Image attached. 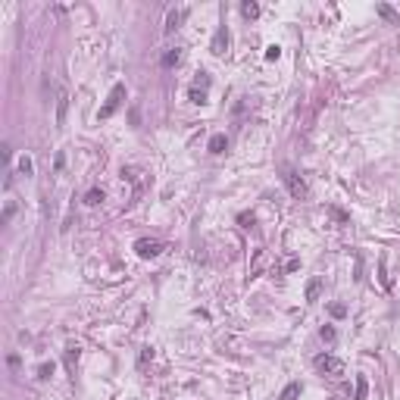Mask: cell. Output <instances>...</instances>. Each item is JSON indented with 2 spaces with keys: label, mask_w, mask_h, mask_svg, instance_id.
I'll use <instances>...</instances> for the list:
<instances>
[{
  "label": "cell",
  "mask_w": 400,
  "mask_h": 400,
  "mask_svg": "<svg viewBox=\"0 0 400 400\" xmlns=\"http://www.w3.org/2000/svg\"><path fill=\"white\" fill-rule=\"evenodd\" d=\"M185 16H188V10H169V16H166V25H163V31H166V35H172V31H178V28H182Z\"/></svg>",
  "instance_id": "6"
},
{
  "label": "cell",
  "mask_w": 400,
  "mask_h": 400,
  "mask_svg": "<svg viewBox=\"0 0 400 400\" xmlns=\"http://www.w3.org/2000/svg\"><path fill=\"white\" fill-rule=\"evenodd\" d=\"M366 394H369V381H366L363 375H356V391H353V400H366Z\"/></svg>",
  "instance_id": "14"
},
{
  "label": "cell",
  "mask_w": 400,
  "mask_h": 400,
  "mask_svg": "<svg viewBox=\"0 0 400 400\" xmlns=\"http://www.w3.org/2000/svg\"><path fill=\"white\" fill-rule=\"evenodd\" d=\"M225 147H228V138H225V134H213L210 144H207L210 153H225Z\"/></svg>",
  "instance_id": "9"
},
{
  "label": "cell",
  "mask_w": 400,
  "mask_h": 400,
  "mask_svg": "<svg viewBox=\"0 0 400 400\" xmlns=\"http://www.w3.org/2000/svg\"><path fill=\"white\" fill-rule=\"evenodd\" d=\"M129 100V88H125L122 81H116L113 88H109V94H107V104L97 109V119H109V116H116V109Z\"/></svg>",
  "instance_id": "1"
},
{
  "label": "cell",
  "mask_w": 400,
  "mask_h": 400,
  "mask_svg": "<svg viewBox=\"0 0 400 400\" xmlns=\"http://www.w3.org/2000/svg\"><path fill=\"white\" fill-rule=\"evenodd\" d=\"M19 172H22V175H31V172H35V163H31V157H19Z\"/></svg>",
  "instance_id": "20"
},
{
  "label": "cell",
  "mask_w": 400,
  "mask_h": 400,
  "mask_svg": "<svg viewBox=\"0 0 400 400\" xmlns=\"http://www.w3.org/2000/svg\"><path fill=\"white\" fill-rule=\"evenodd\" d=\"M300 381H291V385H288L285 391H282V394H278V400H297V397H300Z\"/></svg>",
  "instance_id": "12"
},
{
  "label": "cell",
  "mask_w": 400,
  "mask_h": 400,
  "mask_svg": "<svg viewBox=\"0 0 400 400\" xmlns=\"http://www.w3.org/2000/svg\"><path fill=\"white\" fill-rule=\"evenodd\" d=\"M375 10H378V16H381V19H388L391 25H400V16H397L394 10H391V6H388V3H378V6H375Z\"/></svg>",
  "instance_id": "11"
},
{
  "label": "cell",
  "mask_w": 400,
  "mask_h": 400,
  "mask_svg": "<svg viewBox=\"0 0 400 400\" xmlns=\"http://www.w3.org/2000/svg\"><path fill=\"white\" fill-rule=\"evenodd\" d=\"M75 360H79V344H69V347H66V366L72 369Z\"/></svg>",
  "instance_id": "19"
},
{
  "label": "cell",
  "mask_w": 400,
  "mask_h": 400,
  "mask_svg": "<svg viewBox=\"0 0 400 400\" xmlns=\"http://www.w3.org/2000/svg\"><path fill=\"white\" fill-rule=\"evenodd\" d=\"M328 310H331V316H335V319H341L344 313H347V306H344V303H331Z\"/></svg>",
  "instance_id": "25"
},
{
  "label": "cell",
  "mask_w": 400,
  "mask_h": 400,
  "mask_svg": "<svg viewBox=\"0 0 400 400\" xmlns=\"http://www.w3.org/2000/svg\"><path fill=\"white\" fill-rule=\"evenodd\" d=\"M66 109H69V94H66V88H59V94H56V125L66 122Z\"/></svg>",
  "instance_id": "7"
},
{
  "label": "cell",
  "mask_w": 400,
  "mask_h": 400,
  "mask_svg": "<svg viewBox=\"0 0 400 400\" xmlns=\"http://www.w3.org/2000/svg\"><path fill=\"white\" fill-rule=\"evenodd\" d=\"M282 178H285V185H288V191H291V197H297V200H303L306 197V185H303V178L294 172V169H282Z\"/></svg>",
  "instance_id": "3"
},
{
  "label": "cell",
  "mask_w": 400,
  "mask_h": 400,
  "mask_svg": "<svg viewBox=\"0 0 400 400\" xmlns=\"http://www.w3.org/2000/svg\"><path fill=\"white\" fill-rule=\"evenodd\" d=\"M84 203H88V207H97V203H104V188H91L88 194H84Z\"/></svg>",
  "instance_id": "13"
},
{
  "label": "cell",
  "mask_w": 400,
  "mask_h": 400,
  "mask_svg": "<svg viewBox=\"0 0 400 400\" xmlns=\"http://www.w3.org/2000/svg\"><path fill=\"white\" fill-rule=\"evenodd\" d=\"M210 50L216 56H225V50H228V28L225 25H219L216 28V35H213V44H210Z\"/></svg>",
  "instance_id": "5"
},
{
  "label": "cell",
  "mask_w": 400,
  "mask_h": 400,
  "mask_svg": "<svg viewBox=\"0 0 400 400\" xmlns=\"http://www.w3.org/2000/svg\"><path fill=\"white\" fill-rule=\"evenodd\" d=\"M316 369H319V372H325V375H331V378L344 375V363L338 360V356H331V353L316 356Z\"/></svg>",
  "instance_id": "2"
},
{
  "label": "cell",
  "mask_w": 400,
  "mask_h": 400,
  "mask_svg": "<svg viewBox=\"0 0 400 400\" xmlns=\"http://www.w3.org/2000/svg\"><path fill=\"white\" fill-rule=\"evenodd\" d=\"M278 56H282V47H278V44H269V47H266V59L272 63V59H278Z\"/></svg>",
  "instance_id": "24"
},
{
  "label": "cell",
  "mask_w": 400,
  "mask_h": 400,
  "mask_svg": "<svg viewBox=\"0 0 400 400\" xmlns=\"http://www.w3.org/2000/svg\"><path fill=\"white\" fill-rule=\"evenodd\" d=\"M194 88H200V91H210V72H197L194 75Z\"/></svg>",
  "instance_id": "17"
},
{
  "label": "cell",
  "mask_w": 400,
  "mask_h": 400,
  "mask_svg": "<svg viewBox=\"0 0 400 400\" xmlns=\"http://www.w3.org/2000/svg\"><path fill=\"white\" fill-rule=\"evenodd\" d=\"M16 216V203L13 200H6V207H3V213H0V225H10V219Z\"/></svg>",
  "instance_id": "16"
},
{
  "label": "cell",
  "mask_w": 400,
  "mask_h": 400,
  "mask_svg": "<svg viewBox=\"0 0 400 400\" xmlns=\"http://www.w3.org/2000/svg\"><path fill=\"white\" fill-rule=\"evenodd\" d=\"M160 63H163V69H172V66L182 63V47H169L163 56H160Z\"/></svg>",
  "instance_id": "8"
},
{
  "label": "cell",
  "mask_w": 400,
  "mask_h": 400,
  "mask_svg": "<svg viewBox=\"0 0 400 400\" xmlns=\"http://www.w3.org/2000/svg\"><path fill=\"white\" fill-rule=\"evenodd\" d=\"M331 216H335L338 222H347V213H344V210H331Z\"/></svg>",
  "instance_id": "28"
},
{
  "label": "cell",
  "mask_w": 400,
  "mask_h": 400,
  "mask_svg": "<svg viewBox=\"0 0 400 400\" xmlns=\"http://www.w3.org/2000/svg\"><path fill=\"white\" fill-rule=\"evenodd\" d=\"M241 13L247 16V19H257V16H260V3H253V0H244V3H241Z\"/></svg>",
  "instance_id": "15"
},
{
  "label": "cell",
  "mask_w": 400,
  "mask_h": 400,
  "mask_svg": "<svg viewBox=\"0 0 400 400\" xmlns=\"http://www.w3.org/2000/svg\"><path fill=\"white\" fill-rule=\"evenodd\" d=\"M260 266H263V250H257V253H253V266H250V278H253V275H260Z\"/></svg>",
  "instance_id": "23"
},
{
  "label": "cell",
  "mask_w": 400,
  "mask_h": 400,
  "mask_svg": "<svg viewBox=\"0 0 400 400\" xmlns=\"http://www.w3.org/2000/svg\"><path fill=\"white\" fill-rule=\"evenodd\" d=\"M188 97H191V104H207V91H200V88H194V84H191V91H188Z\"/></svg>",
  "instance_id": "18"
},
{
  "label": "cell",
  "mask_w": 400,
  "mask_h": 400,
  "mask_svg": "<svg viewBox=\"0 0 400 400\" xmlns=\"http://www.w3.org/2000/svg\"><path fill=\"white\" fill-rule=\"evenodd\" d=\"M319 338H322V341H328V344H331V341L338 338V331L331 328V325H322V328H319Z\"/></svg>",
  "instance_id": "21"
},
{
  "label": "cell",
  "mask_w": 400,
  "mask_h": 400,
  "mask_svg": "<svg viewBox=\"0 0 400 400\" xmlns=\"http://www.w3.org/2000/svg\"><path fill=\"white\" fill-rule=\"evenodd\" d=\"M147 360H153V347H144V350H141V366L147 363Z\"/></svg>",
  "instance_id": "27"
},
{
  "label": "cell",
  "mask_w": 400,
  "mask_h": 400,
  "mask_svg": "<svg viewBox=\"0 0 400 400\" xmlns=\"http://www.w3.org/2000/svg\"><path fill=\"white\" fill-rule=\"evenodd\" d=\"M238 222H241L244 228H253V213H241V216H238Z\"/></svg>",
  "instance_id": "26"
},
{
  "label": "cell",
  "mask_w": 400,
  "mask_h": 400,
  "mask_svg": "<svg viewBox=\"0 0 400 400\" xmlns=\"http://www.w3.org/2000/svg\"><path fill=\"white\" fill-rule=\"evenodd\" d=\"M53 369H56L53 363H41L38 366V378H50V375H53Z\"/></svg>",
  "instance_id": "22"
},
{
  "label": "cell",
  "mask_w": 400,
  "mask_h": 400,
  "mask_svg": "<svg viewBox=\"0 0 400 400\" xmlns=\"http://www.w3.org/2000/svg\"><path fill=\"white\" fill-rule=\"evenodd\" d=\"M322 294V278H313L310 285H306V303H316Z\"/></svg>",
  "instance_id": "10"
},
{
  "label": "cell",
  "mask_w": 400,
  "mask_h": 400,
  "mask_svg": "<svg viewBox=\"0 0 400 400\" xmlns=\"http://www.w3.org/2000/svg\"><path fill=\"white\" fill-rule=\"evenodd\" d=\"M160 250H163V244H160V241H150V238H141V241H134V253H138L141 260L160 257Z\"/></svg>",
  "instance_id": "4"
}]
</instances>
